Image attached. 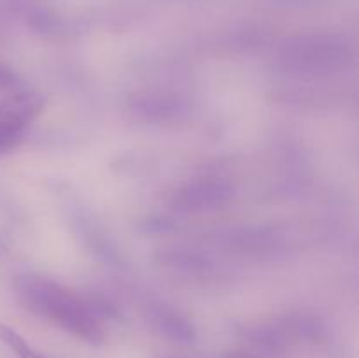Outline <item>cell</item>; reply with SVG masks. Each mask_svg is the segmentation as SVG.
I'll use <instances>...</instances> for the list:
<instances>
[{"mask_svg":"<svg viewBox=\"0 0 359 358\" xmlns=\"http://www.w3.org/2000/svg\"><path fill=\"white\" fill-rule=\"evenodd\" d=\"M21 304L88 344H100L104 329L88 302L62 284L41 276H21L16 283Z\"/></svg>","mask_w":359,"mask_h":358,"instance_id":"cell-1","label":"cell"},{"mask_svg":"<svg viewBox=\"0 0 359 358\" xmlns=\"http://www.w3.org/2000/svg\"><path fill=\"white\" fill-rule=\"evenodd\" d=\"M44 107L39 93H14L0 102V157L20 146Z\"/></svg>","mask_w":359,"mask_h":358,"instance_id":"cell-2","label":"cell"},{"mask_svg":"<svg viewBox=\"0 0 359 358\" xmlns=\"http://www.w3.org/2000/svg\"><path fill=\"white\" fill-rule=\"evenodd\" d=\"M230 195L231 190L226 183L203 179L188 185L182 192H179L177 202L186 209H205V207L221 206Z\"/></svg>","mask_w":359,"mask_h":358,"instance_id":"cell-3","label":"cell"},{"mask_svg":"<svg viewBox=\"0 0 359 358\" xmlns=\"http://www.w3.org/2000/svg\"><path fill=\"white\" fill-rule=\"evenodd\" d=\"M154 319H156L161 332H165V336L172 337V339L181 340V343H191L195 339V330H193L191 323L182 318V316H179L175 311L160 309Z\"/></svg>","mask_w":359,"mask_h":358,"instance_id":"cell-4","label":"cell"},{"mask_svg":"<svg viewBox=\"0 0 359 358\" xmlns=\"http://www.w3.org/2000/svg\"><path fill=\"white\" fill-rule=\"evenodd\" d=\"M0 340H2L18 358H46L44 354L35 351L34 347L16 332V330L4 325V323H0Z\"/></svg>","mask_w":359,"mask_h":358,"instance_id":"cell-5","label":"cell"},{"mask_svg":"<svg viewBox=\"0 0 359 358\" xmlns=\"http://www.w3.org/2000/svg\"><path fill=\"white\" fill-rule=\"evenodd\" d=\"M18 84H20V79L16 74L7 65L0 63V88H16Z\"/></svg>","mask_w":359,"mask_h":358,"instance_id":"cell-6","label":"cell"}]
</instances>
